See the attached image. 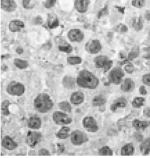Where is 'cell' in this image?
<instances>
[{"mask_svg":"<svg viewBox=\"0 0 150 158\" xmlns=\"http://www.w3.org/2000/svg\"><path fill=\"white\" fill-rule=\"evenodd\" d=\"M125 77V70L120 66L113 67L109 71L108 80L114 85H120Z\"/></svg>","mask_w":150,"mask_h":158,"instance_id":"4","label":"cell"},{"mask_svg":"<svg viewBox=\"0 0 150 158\" xmlns=\"http://www.w3.org/2000/svg\"><path fill=\"white\" fill-rule=\"evenodd\" d=\"M52 119L53 122L56 125H68L72 123L73 119L71 117H70L66 112H62V111H56L52 114Z\"/></svg>","mask_w":150,"mask_h":158,"instance_id":"7","label":"cell"},{"mask_svg":"<svg viewBox=\"0 0 150 158\" xmlns=\"http://www.w3.org/2000/svg\"><path fill=\"white\" fill-rule=\"evenodd\" d=\"M132 126L136 131H143L150 126V121H140L136 118L132 121Z\"/></svg>","mask_w":150,"mask_h":158,"instance_id":"20","label":"cell"},{"mask_svg":"<svg viewBox=\"0 0 150 158\" xmlns=\"http://www.w3.org/2000/svg\"><path fill=\"white\" fill-rule=\"evenodd\" d=\"M54 102L49 94L46 93H40L35 98L33 107L37 112L45 114L53 107Z\"/></svg>","mask_w":150,"mask_h":158,"instance_id":"2","label":"cell"},{"mask_svg":"<svg viewBox=\"0 0 150 158\" xmlns=\"http://www.w3.org/2000/svg\"><path fill=\"white\" fill-rule=\"evenodd\" d=\"M71 142L75 146H80L88 142L89 138L85 132L79 130H75L70 135Z\"/></svg>","mask_w":150,"mask_h":158,"instance_id":"6","label":"cell"},{"mask_svg":"<svg viewBox=\"0 0 150 158\" xmlns=\"http://www.w3.org/2000/svg\"><path fill=\"white\" fill-rule=\"evenodd\" d=\"M143 58L149 60L150 59V47L144 48L143 49Z\"/></svg>","mask_w":150,"mask_h":158,"instance_id":"41","label":"cell"},{"mask_svg":"<svg viewBox=\"0 0 150 158\" xmlns=\"http://www.w3.org/2000/svg\"><path fill=\"white\" fill-rule=\"evenodd\" d=\"M133 137H134L138 141H139V142H141V141L144 139L143 135L141 134L140 131L134 132V134H133Z\"/></svg>","mask_w":150,"mask_h":158,"instance_id":"43","label":"cell"},{"mask_svg":"<svg viewBox=\"0 0 150 158\" xmlns=\"http://www.w3.org/2000/svg\"><path fill=\"white\" fill-rule=\"evenodd\" d=\"M140 151L143 155H147L150 153V137H147L141 141L140 144Z\"/></svg>","mask_w":150,"mask_h":158,"instance_id":"23","label":"cell"},{"mask_svg":"<svg viewBox=\"0 0 150 158\" xmlns=\"http://www.w3.org/2000/svg\"><path fill=\"white\" fill-rule=\"evenodd\" d=\"M58 48L59 51L64 53H71L73 51V47L67 43H65V44L64 43V44L58 45Z\"/></svg>","mask_w":150,"mask_h":158,"instance_id":"35","label":"cell"},{"mask_svg":"<svg viewBox=\"0 0 150 158\" xmlns=\"http://www.w3.org/2000/svg\"><path fill=\"white\" fill-rule=\"evenodd\" d=\"M144 18L147 21L150 22V9L147 10L144 14Z\"/></svg>","mask_w":150,"mask_h":158,"instance_id":"47","label":"cell"},{"mask_svg":"<svg viewBox=\"0 0 150 158\" xmlns=\"http://www.w3.org/2000/svg\"><path fill=\"white\" fill-rule=\"evenodd\" d=\"M131 4L136 9H142L145 6V0H132Z\"/></svg>","mask_w":150,"mask_h":158,"instance_id":"36","label":"cell"},{"mask_svg":"<svg viewBox=\"0 0 150 158\" xmlns=\"http://www.w3.org/2000/svg\"><path fill=\"white\" fill-rule=\"evenodd\" d=\"M127 100L125 97H120L114 100V102L111 104L110 110L112 112H116L118 109H124L127 106Z\"/></svg>","mask_w":150,"mask_h":158,"instance_id":"16","label":"cell"},{"mask_svg":"<svg viewBox=\"0 0 150 158\" xmlns=\"http://www.w3.org/2000/svg\"><path fill=\"white\" fill-rule=\"evenodd\" d=\"M139 92H140V94L141 95H143V96H145V95L147 94V91L144 86H140V88H139Z\"/></svg>","mask_w":150,"mask_h":158,"instance_id":"45","label":"cell"},{"mask_svg":"<svg viewBox=\"0 0 150 158\" xmlns=\"http://www.w3.org/2000/svg\"><path fill=\"white\" fill-rule=\"evenodd\" d=\"M70 127L67 125H64L58 132L56 133V136L57 138L60 139H67L70 137Z\"/></svg>","mask_w":150,"mask_h":158,"instance_id":"22","label":"cell"},{"mask_svg":"<svg viewBox=\"0 0 150 158\" xmlns=\"http://www.w3.org/2000/svg\"><path fill=\"white\" fill-rule=\"evenodd\" d=\"M147 34H148V35H149V36L150 37V27L149 28V29H148V32H147Z\"/></svg>","mask_w":150,"mask_h":158,"instance_id":"48","label":"cell"},{"mask_svg":"<svg viewBox=\"0 0 150 158\" xmlns=\"http://www.w3.org/2000/svg\"><path fill=\"white\" fill-rule=\"evenodd\" d=\"M37 3V0H22L21 4L24 9L32 10L34 9Z\"/></svg>","mask_w":150,"mask_h":158,"instance_id":"33","label":"cell"},{"mask_svg":"<svg viewBox=\"0 0 150 158\" xmlns=\"http://www.w3.org/2000/svg\"><path fill=\"white\" fill-rule=\"evenodd\" d=\"M57 0H44L42 2L44 7L46 9H50L55 6Z\"/></svg>","mask_w":150,"mask_h":158,"instance_id":"37","label":"cell"},{"mask_svg":"<svg viewBox=\"0 0 150 158\" xmlns=\"http://www.w3.org/2000/svg\"><path fill=\"white\" fill-rule=\"evenodd\" d=\"M67 61L68 64L71 65V66H75V65L81 64L83 63V59L78 56H68L67 59Z\"/></svg>","mask_w":150,"mask_h":158,"instance_id":"32","label":"cell"},{"mask_svg":"<svg viewBox=\"0 0 150 158\" xmlns=\"http://www.w3.org/2000/svg\"><path fill=\"white\" fill-rule=\"evenodd\" d=\"M2 146L8 151H13L17 148L18 144L16 141L9 136H5L2 139Z\"/></svg>","mask_w":150,"mask_h":158,"instance_id":"15","label":"cell"},{"mask_svg":"<svg viewBox=\"0 0 150 158\" xmlns=\"http://www.w3.org/2000/svg\"><path fill=\"white\" fill-rule=\"evenodd\" d=\"M27 124H28L29 128L33 130H37L40 129L41 126H42V120L39 116L36 115L32 116L29 118Z\"/></svg>","mask_w":150,"mask_h":158,"instance_id":"19","label":"cell"},{"mask_svg":"<svg viewBox=\"0 0 150 158\" xmlns=\"http://www.w3.org/2000/svg\"><path fill=\"white\" fill-rule=\"evenodd\" d=\"M142 82L144 85L150 86V73H146L142 76Z\"/></svg>","mask_w":150,"mask_h":158,"instance_id":"40","label":"cell"},{"mask_svg":"<svg viewBox=\"0 0 150 158\" xmlns=\"http://www.w3.org/2000/svg\"><path fill=\"white\" fill-rule=\"evenodd\" d=\"M70 102L74 105H82L84 101V95L81 91H75L70 96Z\"/></svg>","mask_w":150,"mask_h":158,"instance_id":"18","label":"cell"},{"mask_svg":"<svg viewBox=\"0 0 150 158\" xmlns=\"http://www.w3.org/2000/svg\"><path fill=\"white\" fill-rule=\"evenodd\" d=\"M135 152L134 146L132 143H127L122 146L121 155L122 156H132Z\"/></svg>","mask_w":150,"mask_h":158,"instance_id":"21","label":"cell"},{"mask_svg":"<svg viewBox=\"0 0 150 158\" xmlns=\"http://www.w3.org/2000/svg\"><path fill=\"white\" fill-rule=\"evenodd\" d=\"M106 102H107V100H106V99L102 96V95H98V96H96L93 98L91 103L94 107H98L104 105Z\"/></svg>","mask_w":150,"mask_h":158,"instance_id":"27","label":"cell"},{"mask_svg":"<svg viewBox=\"0 0 150 158\" xmlns=\"http://www.w3.org/2000/svg\"><path fill=\"white\" fill-rule=\"evenodd\" d=\"M144 26V19L142 16L133 18L132 20V28L136 31H139L143 29Z\"/></svg>","mask_w":150,"mask_h":158,"instance_id":"24","label":"cell"},{"mask_svg":"<svg viewBox=\"0 0 150 158\" xmlns=\"http://www.w3.org/2000/svg\"><path fill=\"white\" fill-rule=\"evenodd\" d=\"M143 114L147 118H150V108L149 107H146L143 110Z\"/></svg>","mask_w":150,"mask_h":158,"instance_id":"46","label":"cell"},{"mask_svg":"<svg viewBox=\"0 0 150 158\" xmlns=\"http://www.w3.org/2000/svg\"><path fill=\"white\" fill-rule=\"evenodd\" d=\"M99 84L100 80L98 77L87 69L80 70L76 77V84L80 88L94 90Z\"/></svg>","mask_w":150,"mask_h":158,"instance_id":"1","label":"cell"},{"mask_svg":"<svg viewBox=\"0 0 150 158\" xmlns=\"http://www.w3.org/2000/svg\"><path fill=\"white\" fill-rule=\"evenodd\" d=\"M67 37L71 42L80 43L84 39V34L83 31L79 29H71L68 31Z\"/></svg>","mask_w":150,"mask_h":158,"instance_id":"11","label":"cell"},{"mask_svg":"<svg viewBox=\"0 0 150 158\" xmlns=\"http://www.w3.org/2000/svg\"><path fill=\"white\" fill-rule=\"evenodd\" d=\"M94 63L96 69H102L105 73H107L112 69L113 61L106 55H98L94 59Z\"/></svg>","mask_w":150,"mask_h":158,"instance_id":"3","label":"cell"},{"mask_svg":"<svg viewBox=\"0 0 150 158\" xmlns=\"http://www.w3.org/2000/svg\"><path fill=\"white\" fill-rule=\"evenodd\" d=\"M8 27L10 31L13 33H17V32H20L25 27V24L22 20L15 19L10 21Z\"/></svg>","mask_w":150,"mask_h":158,"instance_id":"13","label":"cell"},{"mask_svg":"<svg viewBox=\"0 0 150 158\" xmlns=\"http://www.w3.org/2000/svg\"><path fill=\"white\" fill-rule=\"evenodd\" d=\"M82 123H83L84 128L89 132L95 133L99 130V126H98L97 121L91 116L84 117Z\"/></svg>","mask_w":150,"mask_h":158,"instance_id":"9","label":"cell"},{"mask_svg":"<svg viewBox=\"0 0 150 158\" xmlns=\"http://www.w3.org/2000/svg\"><path fill=\"white\" fill-rule=\"evenodd\" d=\"M145 99L143 97H136L132 101V105L133 108L140 109L144 105Z\"/></svg>","mask_w":150,"mask_h":158,"instance_id":"28","label":"cell"},{"mask_svg":"<svg viewBox=\"0 0 150 158\" xmlns=\"http://www.w3.org/2000/svg\"><path fill=\"white\" fill-rule=\"evenodd\" d=\"M84 48L90 54H98L100 52H101L102 46L99 40L91 39L86 43Z\"/></svg>","mask_w":150,"mask_h":158,"instance_id":"10","label":"cell"},{"mask_svg":"<svg viewBox=\"0 0 150 158\" xmlns=\"http://www.w3.org/2000/svg\"><path fill=\"white\" fill-rule=\"evenodd\" d=\"M1 9L6 13L15 12L17 8V4L15 0H0Z\"/></svg>","mask_w":150,"mask_h":158,"instance_id":"12","label":"cell"},{"mask_svg":"<svg viewBox=\"0 0 150 158\" xmlns=\"http://www.w3.org/2000/svg\"><path fill=\"white\" fill-rule=\"evenodd\" d=\"M98 153L99 155H102V156H113V155L112 149L108 146H105L100 148L98 150Z\"/></svg>","mask_w":150,"mask_h":158,"instance_id":"31","label":"cell"},{"mask_svg":"<svg viewBox=\"0 0 150 158\" xmlns=\"http://www.w3.org/2000/svg\"><path fill=\"white\" fill-rule=\"evenodd\" d=\"M37 155H40V156H50L51 152L47 149L42 148L38 151Z\"/></svg>","mask_w":150,"mask_h":158,"instance_id":"42","label":"cell"},{"mask_svg":"<svg viewBox=\"0 0 150 158\" xmlns=\"http://www.w3.org/2000/svg\"><path fill=\"white\" fill-rule=\"evenodd\" d=\"M42 139V133L37 131L30 130L27 132L26 137V142L29 147L34 148L39 144Z\"/></svg>","mask_w":150,"mask_h":158,"instance_id":"8","label":"cell"},{"mask_svg":"<svg viewBox=\"0 0 150 158\" xmlns=\"http://www.w3.org/2000/svg\"><path fill=\"white\" fill-rule=\"evenodd\" d=\"M115 31L120 34H125L127 32L128 27L124 24H119L115 27Z\"/></svg>","mask_w":150,"mask_h":158,"instance_id":"39","label":"cell"},{"mask_svg":"<svg viewBox=\"0 0 150 158\" xmlns=\"http://www.w3.org/2000/svg\"><path fill=\"white\" fill-rule=\"evenodd\" d=\"M10 105V102L8 100H5L2 102L1 105V111L2 115L4 116H9L10 114V111L9 110V105Z\"/></svg>","mask_w":150,"mask_h":158,"instance_id":"34","label":"cell"},{"mask_svg":"<svg viewBox=\"0 0 150 158\" xmlns=\"http://www.w3.org/2000/svg\"><path fill=\"white\" fill-rule=\"evenodd\" d=\"M108 12V9H107V6H105V8H103L102 9H101L99 11V13H98V18H101L102 16L106 15Z\"/></svg>","mask_w":150,"mask_h":158,"instance_id":"44","label":"cell"},{"mask_svg":"<svg viewBox=\"0 0 150 158\" xmlns=\"http://www.w3.org/2000/svg\"><path fill=\"white\" fill-rule=\"evenodd\" d=\"M140 51L138 47H136H136H133L132 50H131L129 54H128L127 59L129 61H132L135 59L138 58L139 55H140Z\"/></svg>","mask_w":150,"mask_h":158,"instance_id":"29","label":"cell"},{"mask_svg":"<svg viewBox=\"0 0 150 158\" xmlns=\"http://www.w3.org/2000/svg\"><path fill=\"white\" fill-rule=\"evenodd\" d=\"M6 93L11 96H21L25 93L26 87L22 83L17 81H12L9 83L6 89Z\"/></svg>","mask_w":150,"mask_h":158,"instance_id":"5","label":"cell"},{"mask_svg":"<svg viewBox=\"0 0 150 158\" xmlns=\"http://www.w3.org/2000/svg\"><path fill=\"white\" fill-rule=\"evenodd\" d=\"M135 89V82L132 78L127 77L122 80L121 84V90L125 93L133 91Z\"/></svg>","mask_w":150,"mask_h":158,"instance_id":"17","label":"cell"},{"mask_svg":"<svg viewBox=\"0 0 150 158\" xmlns=\"http://www.w3.org/2000/svg\"><path fill=\"white\" fill-rule=\"evenodd\" d=\"M124 70L128 74H132L135 70V67L130 61H128L124 66Z\"/></svg>","mask_w":150,"mask_h":158,"instance_id":"38","label":"cell"},{"mask_svg":"<svg viewBox=\"0 0 150 158\" xmlns=\"http://www.w3.org/2000/svg\"><path fill=\"white\" fill-rule=\"evenodd\" d=\"M13 65L20 70H24L29 66L28 61L20 58H15L13 60Z\"/></svg>","mask_w":150,"mask_h":158,"instance_id":"26","label":"cell"},{"mask_svg":"<svg viewBox=\"0 0 150 158\" xmlns=\"http://www.w3.org/2000/svg\"><path fill=\"white\" fill-rule=\"evenodd\" d=\"M90 0H75L74 8L79 13H85L88 10Z\"/></svg>","mask_w":150,"mask_h":158,"instance_id":"14","label":"cell"},{"mask_svg":"<svg viewBox=\"0 0 150 158\" xmlns=\"http://www.w3.org/2000/svg\"><path fill=\"white\" fill-rule=\"evenodd\" d=\"M76 83V79L71 77V76H65L62 80L63 86L68 89H73L75 86Z\"/></svg>","mask_w":150,"mask_h":158,"instance_id":"25","label":"cell"},{"mask_svg":"<svg viewBox=\"0 0 150 158\" xmlns=\"http://www.w3.org/2000/svg\"><path fill=\"white\" fill-rule=\"evenodd\" d=\"M58 108L62 111L67 113H71L72 111L71 105L68 101H62L58 103Z\"/></svg>","mask_w":150,"mask_h":158,"instance_id":"30","label":"cell"}]
</instances>
